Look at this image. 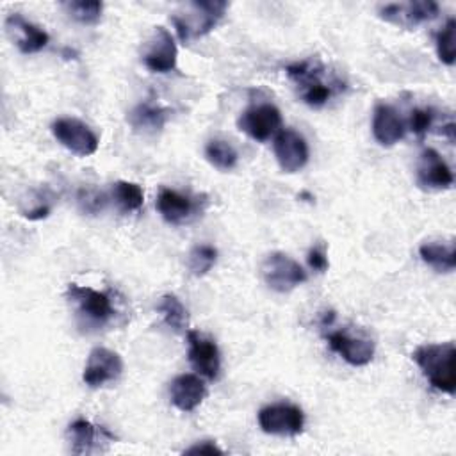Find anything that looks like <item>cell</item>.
Segmentation results:
<instances>
[{
    "instance_id": "obj_11",
    "label": "cell",
    "mask_w": 456,
    "mask_h": 456,
    "mask_svg": "<svg viewBox=\"0 0 456 456\" xmlns=\"http://www.w3.org/2000/svg\"><path fill=\"white\" fill-rule=\"evenodd\" d=\"M123 372L121 356L107 347H94L86 362L82 379L91 388H100L110 381H116Z\"/></svg>"
},
{
    "instance_id": "obj_6",
    "label": "cell",
    "mask_w": 456,
    "mask_h": 456,
    "mask_svg": "<svg viewBox=\"0 0 456 456\" xmlns=\"http://www.w3.org/2000/svg\"><path fill=\"white\" fill-rule=\"evenodd\" d=\"M258 426L267 435L296 436L305 428V413L290 403H276L258 411Z\"/></svg>"
},
{
    "instance_id": "obj_13",
    "label": "cell",
    "mask_w": 456,
    "mask_h": 456,
    "mask_svg": "<svg viewBox=\"0 0 456 456\" xmlns=\"http://www.w3.org/2000/svg\"><path fill=\"white\" fill-rule=\"evenodd\" d=\"M454 176L449 164L435 148H426L420 153L417 166V183L424 191H445L452 185Z\"/></svg>"
},
{
    "instance_id": "obj_20",
    "label": "cell",
    "mask_w": 456,
    "mask_h": 456,
    "mask_svg": "<svg viewBox=\"0 0 456 456\" xmlns=\"http://www.w3.org/2000/svg\"><path fill=\"white\" fill-rule=\"evenodd\" d=\"M155 207L162 219L169 224H182L189 221V217L196 212V203L187 194L167 187H162L159 191Z\"/></svg>"
},
{
    "instance_id": "obj_16",
    "label": "cell",
    "mask_w": 456,
    "mask_h": 456,
    "mask_svg": "<svg viewBox=\"0 0 456 456\" xmlns=\"http://www.w3.org/2000/svg\"><path fill=\"white\" fill-rule=\"evenodd\" d=\"M5 32L21 53H36L43 50L50 39L46 30L27 21L18 12H12L5 18Z\"/></svg>"
},
{
    "instance_id": "obj_2",
    "label": "cell",
    "mask_w": 456,
    "mask_h": 456,
    "mask_svg": "<svg viewBox=\"0 0 456 456\" xmlns=\"http://www.w3.org/2000/svg\"><path fill=\"white\" fill-rule=\"evenodd\" d=\"M454 356V342L424 344L419 346L411 354L413 362L419 365L429 385L449 395H452L456 390Z\"/></svg>"
},
{
    "instance_id": "obj_21",
    "label": "cell",
    "mask_w": 456,
    "mask_h": 456,
    "mask_svg": "<svg viewBox=\"0 0 456 456\" xmlns=\"http://www.w3.org/2000/svg\"><path fill=\"white\" fill-rule=\"evenodd\" d=\"M169 118V110L155 105L151 102H142L137 107H134L128 114V123L135 128V130H142V132H157L160 130L166 121Z\"/></svg>"
},
{
    "instance_id": "obj_3",
    "label": "cell",
    "mask_w": 456,
    "mask_h": 456,
    "mask_svg": "<svg viewBox=\"0 0 456 456\" xmlns=\"http://www.w3.org/2000/svg\"><path fill=\"white\" fill-rule=\"evenodd\" d=\"M66 299L86 326H105L114 315L110 296L91 287L69 283L66 289Z\"/></svg>"
},
{
    "instance_id": "obj_25",
    "label": "cell",
    "mask_w": 456,
    "mask_h": 456,
    "mask_svg": "<svg viewBox=\"0 0 456 456\" xmlns=\"http://www.w3.org/2000/svg\"><path fill=\"white\" fill-rule=\"evenodd\" d=\"M205 157L219 171L233 169L239 160L237 150L223 139H210L205 146Z\"/></svg>"
},
{
    "instance_id": "obj_31",
    "label": "cell",
    "mask_w": 456,
    "mask_h": 456,
    "mask_svg": "<svg viewBox=\"0 0 456 456\" xmlns=\"http://www.w3.org/2000/svg\"><path fill=\"white\" fill-rule=\"evenodd\" d=\"M308 265L317 271V273H324L328 269V256H326V251L324 248L321 246H314L310 251H308Z\"/></svg>"
},
{
    "instance_id": "obj_30",
    "label": "cell",
    "mask_w": 456,
    "mask_h": 456,
    "mask_svg": "<svg viewBox=\"0 0 456 456\" xmlns=\"http://www.w3.org/2000/svg\"><path fill=\"white\" fill-rule=\"evenodd\" d=\"M78 203L82 207L84 212H98L103 208L105 205V196L98 191H93V189H82L80 194H78Z\"/></svg>"
},
{
    "instance_id": "obj_8",
    "label": "cell",
    "mask_w": 456,
    "mask_h": 456,
    "mask_svg": "<svg viewBox=\"0 0 456 456\" xmlns=\"http://www.w3.org/2000/svg\"><path fill=\"white\" fill-rule=\"evenodd\" d=\"M237 126L240 132L249 135L251 139L264 142L271 135H276L281 126V112L273 103H260L240 112L237 119Z\"/></svg>"
},
{
    "instance_id": "obj_7",
    "label": "cell",
    "mask_w": 456,
    "mask_h": 456,
    "mask_svg": "<svg viewBox=\"0 0 456 456\" xmlns=\"http://www.w3.org/2000/svg\"><path fill=\"white\" fill-rule=\"evenodd\" d=\"M53 137L71 153L89 157L98 150L96 134L77 118H57L52 123Z\"/></svg>"
},
{
    "instance_id": "obj_29",
    "label": "cell",
    "mask_w": 456,
    "mask_h": 456,
    "mask_svg": "<svg viewBox=\"0 0 456 456\" xmlns=\"http://www.w3.org/2000/svg\"><path fill=\"white\" fill-rule=\"evenodd\" d=\"M435 125V112L433 109H413L410 112L408 128L417 135L424 137Z\"/></svg>"
},
{
    "instance_id": "obj_32",
    "label": "cell",
    "mask_w": 456,
    "mask_h": 456,
    "mask_svg": "<svg viewBox=\"0 0 456 456\" xmlns=\"http://www.w3.org/2000/svg\"><path fill=\"white\" fill-rule=\"evenodd\" d=\"M224 451L221 447H217L212 440H203V442H198L191 447H187L183 451V454H223Z\"/></svg>"
},
{
    "instance_id": "obj_28",
    "label": "cell",
    "mask_w": 456,
    "mask_h": 456,
    "mask_svg": "<svg viewBox=\"0 0 456 456\" xmlns=\"http://www.w3.org/2000/svg\"><path fill=\"white\" fill-rule=\"evenodd\" d=\"M454 32H456V20L449 18L447 23L444 25V28L435 36V45H436V55L438 59L447 64L452 66L454 59H456V48H454Z\"/></svg>"
},
{
    "instance_id": "obj_12",
    "label": "cell",
    "mask_w": 456,
    "mask_h": 456,
    "mask_svg": "<svg viewBox=\"0 0 456 456\" xmlns=\"http://www.w3.org/2000/svg\"><path fill=\"white\" fill-rule=\"evenodd\" d=\"M274 157L283 173H297L308 162V144L301 134L283 128L274 135Z\"/></svg>"
},
{
    "instance_id": "obj_14",
    "label": "cell",
    "mask_w": 456,
    "mask_h": 456,
    "mask_svg": "<svg viewBox=\"0 0 456 456\" xmlns=\"http://www.w3.org/2000/svg\"><path fill=\"white\" fill-rule=\"evenodd\" d=\"M187 344L189 362L194 370L208 379H216L221 369V354L217 344L194 330L187 331Z\"/></svg>"
},
{
    "instance_id": "obj_15",
    "label": "cell",
    "mask_w": 456,
    "mask_h": 456,
    "mask_svg": "<svg viewBox=\"0 0 456 456\" xmlns=\"http://www.w3.org/2000/svg\"><path fill=\"white\" fill-rule=\"evenodd\" d=\"M326 340L330 347L337 354H340L349 365L362 367L370 363L374 358V342L367 337H354V335H349L347 331L337 330V331H330L326 335Z\"/></svg>"
},
{
    "instance_id": "obj_18",
    "label": "cell",
    "mask_w": 456,
    "mask_h": 456,
    "mask_svg": "<svg viewBox=\"0 0 456 456\" xmlns=\"http://www.w3.org/2000/svg\"><path fill=\"white\" fill-rule=\"evenodd\" d=\"M169 397L180 411H192L207 397V385L198 374H180L169 385Z\"/></svg>"
},
{
    "instance_id": "obj_34",
    "label": "cell",
    "mask_w": 456,
    "mask_h": 456,
    "mask_svg": "<svg viewBox=\"0 0 456 456\" xmlns=\"http://www.w3.org/2000/svg\"><path fill=\"white\" fill-rule=\"evenodd\" d=\"M442 130H438V134H442V135H445L451 142H454V130H456V126H454V123L452 121H449V123H445V125H442L440 126Z\"/></svg>"
},
{
    "instance_id": "obj_17",
    "label": "cell",
    "mask_w": 456,
    "mask_h": 456,
    "mask_svg": "<svg viewBox=\"0 0 456 456\" xmlns=\"http://www.w3.org/2000/svg\"><path fill=\"white\" fill-rule=\"evenodd\" d=\"M66 438L69 442V451L78 456L91 454L103 440H114L105 428H98L86 419H75L66 429Z\"/></svg>"
},
{
    "instance_id": "obj_10",
    "label": "cell",
    "mask_w": 456,
    "mask_h": 456,
    "mask_svg": "<svg viewBox=\"0 0 456 456\" xmlns=\"http://www.w3.org/2000/svg\"><path fill=\"white\" fill-rule=\"evenodd\" d=\"M176 43L171 32L164 27H155L142 52L144 66L153 73H169L176 68Z\"/></svg>"
},
{
    "instance_id": "obj_26",
    "label": "cell",
    "mask_w": 456,
    "mask_h": 456,
    "mask_svg": "<svg viewBox=\"0 0 456 456\" xmlns=\"http://www.w3.org/2000/svg\"><path fill=\"white\" fill-rule=\"evenodd\" d=\"M64 7L68 14L82 25L98 23L103 12V4L96 0H73V2H66Z\"/></svg>"
},
{
    "instance_id": "obj_22",
    "label": "cell",
    "mask_w": 456,
    "mask_h": 456,
    "mask_svg": "<svg viewBox=\"0 0 456 456\" xmlns=\"http://www.w3.org/2000/svg\"><path fill=\"white\" fill-rule=\"evenodd\" d=\"M419 255L422 262L438 273H451L456 267V251L452 242H426L419 248Z\"/></svg>"
},
{
    "instance_id": "obj_27",
    "label": "cell",
    "mask_w": 456,
    "mask_h": 456,
    "mask_svg": "<svg viewBox=\"0 0 456 456\" xmlns=\"http://www.w3.org/2000/svg\"><path fill=\"white\" fill-rule=\"evenodd\" d=\"M217 260V249L210 244H198L189 253V271L194 276H205Z\"/></svg>"
},
{
    "instance_id": "obj_23",
    "label": "cell",
    "mask_w": 456,
    "mask_h": 456,
    "mask_svg": "<svg viewBox=\"0 0 456 456\" xmlns=\"http://www.w3.org/2000/svg\"><path fill=\"white\" fill-rule=\"evenodd\" d=\"M159 314L162 315V321L173 330V331H183L187 328V308L175 294H164L157 305Z\"/></svg>"
},
{
    "instance_id": "obj_33",
    "label": "cell",
    "mask_w": 456,
    "mask_h": 456,
    "mask_svg": "<svg viewBox=\"0 0 456 456\" xmlns=\"http://www.w3.org/2000/svg\"><path fill=\"white\" fill-rule=\"evenodd\" d=\"M50 210H52V208H50L48 205L41 203V205H37V207H34V208H28V210H25V212H23V217H27V219H30V221L45 219V217H48Z\"/></svg>"
},
{
    "instance_id": "obj_9",
    "label": "cell",
    "mask_w": 456,
    "mask_h": 456,
    "mask_svg": "<svg viewBox=\"0 0 456 456\" xmlns=\"http://www.w3.org/2000/svg\"><path fill=\"white\" fill-rule=\"evenodd\" d=\"M440 12V7L433 0H410L399 4H387L379 7V16L397 27L415 28L417 25L435 20Z\"/></svg>"
},
{
    "instance_id": "obj_1",
    "label": "cell",
    "mask_w": 456,
    "mask_h": 456,
    "mask_svg": "<svg viewBox=\"0 0 456 456\" xmlns=\"http://www.w3.org/2000/svg\"><path fill=\"white\" fill-rule=\"evenodd\" d=\"M285 73L290 82H294L299 98L314 109L326 105L333 94L340 93L346 87L344 80H340L335 71H330L317 59H306L289 64L285 68Z\"/></svg>"
},
{
    "instance_id": "obj_24",
    "label": "cell",
    "mask_w": 456,
    "mask_h": 456,
    "mask_svg": "<svg viewBox=\"0 0 456 456\" xmlns=\"http://www.w3.org/2000/svg\"><path fill=\"white\" fill-rule=\"evenodd\" d=\"M112 198L121 212H135L144 203V191L135 182L119 180L112 187Z\"/></svg>"
},
{
    "instance_id": "obj_4",
    "label": "cell",
    "mask_w": 456,
    "mask_h": 456,
    "mask_svg": "<svg viewBox=\"0 0 456 456\" xmlns=\"http://www.w3.org/2000/svg\"><path fill=\"white\" fill-rule=\"evenodd\" d=\"M191 16H173V23L182 43H189L194 37H201L208 34L219 20L224 16L228 4L223 0H210V2H192L191 4Z\"/></svg>"
},
{
    "instance_id": "obj_19",
    "label": "cell",
    "mask_w": 456,
    "mask_h": 456,
    "mask_svg": "<svg viewBox=\"0 0 456 456\" xmlns=\"http://www.w3.org/2000/svg\"><path fill=\"white\" fill-rule=\"evenodd\" d=\"M406 126L399 112L388 103H378L372 112V135L381 146H394L404 137Z\"/></svg>"
},
{
    "instance_id": "obj_5",
    "label": "cell",
    "mask_w": 456,
    "mask_h": 456,
    "mask_svg": "<svg viewBox=\"0 0 456 456\" xmlns=\"http://www.w3.org/2000/svg\"><path fill=\"white\" fill-rule=\"evenodd\" d=\"M260 273L265 285L274 292L281 294L290 292L292 289L306 281V273L299 265V262L281 251L269 253L260 265Z\"/></svg>"
}]
</instances>
